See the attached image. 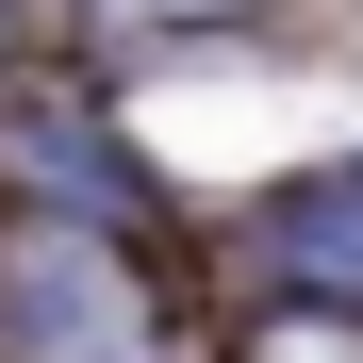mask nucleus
<instances>
[{
	"label": "nucleus",
	"mask_w": 363,
	"mask_h": 363,
	"mask_svg": "<svg viewBox=\"0 0 363 363\" xmlns=\"http://www.w3.org/2000/svg\"><path fill=\"white\" fill-rule=\"evenodd\" d=\"M0 363H165V314L116 248L50 231V248L0 264Z\"/></svg>",
	"instance_id": "nucleus-1"
},
{
	"label": "nucleus",
	"mask_w": 363,
	"mask_h": 363,
	"mask_svg": "<svg viewBox=\"0 0 363 363\" xmlns=\"http://www.w3.org/2000/svg\"><path fill=\"white\" fill-rule=\"evenodd\" d=\"M248 363H363V314H347V297H297V314L248 330Z\"/></svg>",
	"instance_id": "nucleus-2"
}]
</instances>
